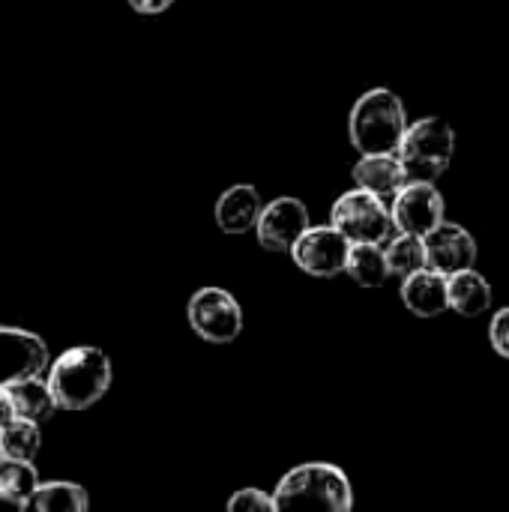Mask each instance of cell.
<instances>
[{
  "label": "cell",
  "mask_w": 509,
  "mask_h": 512,
  "mask_svg": "<svg viewBox=\"0 0 509 512\" xmlns=\"http://www.w3.org/2000/svg\"><path fill=\"white\" fill-rule=\"evenodd\" d=\"M42 447V435H39V426L36 423H27V420H9L3 429H0V456H9V459H21V462H33L36 453Z\"/></svg>",
  "instance_id": "21"
},
{
  "label": "cell",
  "mask_w": 509,
  "mask_h": 512,
  "mask_svg": "<svg viewBox=\"0 0 509 512\" xmlns=\"http://www.w3.org/2000/svg\"><path fill=\"white\" fill-rule=\"evenodd\" d=\"M423 246H426V267L444 276L477 264V240L471 237V231H465L456 222L447 219L438 222L429 234H423Z\"/></svg>",
  "instance_id": "11"
},
{
  "label": "cell",
  "mask_w": 509,
  "mask_h": 512,
  "mask_svg": "<svg viewBox=\"0 0 509 512\" xmlns=\"http://www.w3.org/2000/svg\"><path fill=\"white\" fill-rule=\"evenodd\" d=\"M9 390V402H12V411L18 420H27V423H48L57 411L54 405V396L48 390V384L42 378H27V381H18Z\"/></svg>",
  "instance_id": "16"
},
{
  "label": "cell",
  "mask_w": 509,
  "mask_h": 512,
  "mask_svg": "<svg viewBox=\"0 0 509 512\" xmlns=\"http://www.w3.org/2000/svg\"><path fill=\"white\" fill-rule=\"evenodd\" d=\"M261 195L255 186L249 183H237L231 189H225L216 201V225L225 234H246L255 228L258 213H261Z\"/></svg>",
  "instance_id": "14"
},
{
  "label": "cell",
  "mask_w": 509,
  "mask_h": 512,
  "mask_svg": "<svg viewBox=\"0 0 509 512\" xmlns=\"http://www.w3.org/2000/svg\"><path fill=\"white\" fill-rule=\"evenodd\" d=\"M348 249L351 243L333 225H318V228L309 225L291 246V258L303 273L318 279H333L345 273Z\"/></svg>",
  "instance_id": "7"
},
{
  "label": "cell",
  "mask_w": 509,
  "mask_h": 512,
  "mask_svg": "<svg viewBox=\"0 0 509 512\" xmlns=\"http://www.w3.org/2000/svg\"><path fill=\"white\" fill-rule=\"evenodd\" d=\"M456 132L441 117H423L405 126V135L396 147V156L408 174V180L435 183L453 162Z\"/></svg>",
  "instance_id": "4"
},
{
  "label": "cell",
  "mask_w": 509,
  "mask_h": 512,
  "mask_svg": "<svg viewBox=\"0 0 509 512\" xmlns=\"http://www.w3.org/2000/svg\"><path fill=\"white\" fill-rule=\"evenodd\" d=\"M489 342L495 348V354H501L504 360H509V306L495 312L492 324H489Z\"/></svg>",
  "instance_id": "23"
},
{
  "label": "cell",
  "mask_w": 509,
  "mask_h": 512,
  "mask_svg": "<svg viewBox=\"0 0 509 512\" xmlns=\"http://www.w3.org/2000/svg\"><path fill=\"white\" fill-rule=\"evenodd\" d=\"M330 225L348 240V243H378L384 246L396 228H393V216L390 207L384 204V198L366 192V189H351L345 195H339V201L330 210Z\"/></svg>",
  "instance_id": "5"
},
{
  "label": "cell",
  "mask_w": 509,
  "mask_h": 512,
  "mask_svg": "<svg viewBox=\"0 0 509 512\" xmlns=\"http://www.w3.org/2000/svg\"><path fill=\"white\" fill-rule=\"evenodd\" d=\"M393 228L402 234L423 237L429 234L438 222H444V195L438 192L435 183L426 180H408L396 195H393Z\"/></svg>",
  "instance_id": "8"
},
{
  "label": "cell",
  "mask_w": 509,
  "mask_h": 512,
  "mask_svg": "<svg viewBox=\"0 0 509 512\" xmlns=\"http://www.w3.org/2000/svg\"><path fill=\"white\" fill-rule=\"evenodd\" d=\"M48 369V345L18 327H0V387H12L27 378H42Z\"/></svg>",
  "instance_id": "9"
},
{
  "label": "cell",
  "mask_w": 509,
  "mask_h": 512,
  "mask_svg": "<svg viewBox=\"0 0 509 512\" xmlns=\"http://www.w3.org/2000/svg\"><path fill=\"white\" fill-rule=\"evenodd\" d=\"M309 228V210L300 198H276L261 207L255 234L267 252H291L297 237Z\"/></svg>",
  "instance_id": "10"
},
{
  "label": "cell",
  "mask_w": 509,
  "mask_h": 512,
  "mask_svg": "<svg viewBox=\"0 0 509 512\" xmlns=\"http://www.w3.org/2000/svg\"><path fill=\"white\" fill-rule=\"evenodd\" d=\"M36 486H39V474L33 462L0 456V507L24 510Z\"/></svg>",
  "instance_id": "17"
},
{
  "label": "cell",
  "mask_w": 509,
  "mask_h": 512,
  "mask_svg": "<svg viewBox=\"0 0 509 512\" xmlns=\"http://www.w3.org/2000/svg\"><path fill=\"white\" fill-rule=\"evenodd\" d=\"M9 420H15V411H12V402H9V390L0 387V429H3Z\"/></svg>",
  "instance_id": "25"
},
{
  "label": "cell",
  "mask_w": 509,
  "mask_h": 512,
  "mask_svg": "<svg viewBox=\"0 0 509 512\" xmlns=\"http://www.w3.org/2000/svg\"><path fill=\"white\" fill-rule=\"evenodd\" d=\"M447 300H450V309L459 312L462 318H480L492 306V285L483 273H477L474 267H465L447 276Z\"/></svg>",
  "instance_id": "15"
},
{
  "label": "cell",
  "mask_w": 509,
  "mask_h": 512,
  "mask_svg": "<svg viewBox=\"0 0 509 512\" xmlns=\"http://www.w3.org/2000/svg\"><path fill=\"white\" fill-rule=\"evenodd\" d=\"M174 0H129V6L138 12V15H159L165 9H171Z\"/></svg>",
  "instance_id": "24"
},
{
  "label": "cell",
  "mask_w": 509,
  "mask_h": 512,
  "mask_svg": "<svg viewBox=\"0 0 509 512\" xmlns=\"http://www.w3.org/2000/svg\"><path fill=\"white\" fill-rule=\"evenodd\" d=\"M408 126V114L402 99L387 90L375 87L363 93L348 117V135L357 153H396Z\"/></svg>",
  "instance_id": "3"
},
{
  "label": "cell",
  "mask_w": 509,
  "mask_h": 512,
  "mask_svg": "<svg viewBox=\"0 0 509 512\" xmlns=\"http://www.w3.org/2000/svg\"><path fill=\"white\" fill-rule=\"evenodd\" d=\"M45 384L60 411H84L108 393L111 360L93 345L69 348L45 369Z\"/></svg>",
  "instance_id": "1"
},
{
  "label": "cell",
  "mask_w": 509,
  "mask_h": 512,
  "mask_svg": "<svg viewBox=\"0 0 509 512\" xmlns=\"http://www.w3.org/2000/svg\"><path fill=\"white\" fill-rule=\"evenodd\" d=\"M231 512H276L273 495L261 492V489H240L231 501H228Z\"/></svg>",
  "instance_id": "22"
},
{
  "label": "cell",
  "mask_w": 509,
  "mask_h": 512,
  "mask_svg": "<svg viewBox=\"0 0 509 512\" xmlns=\"http://www.w3.org/2000/svg\"><path fill=\"white\" fill-rule=\"evenodd\" d=\"M273 504H276V512H348L354 507V489L342 468H336L330 462H306L279 480V486L273 492Z\"/></svg>",
  "instance_id": "2"
},
{
  "label": "cell",
  "mask_w": 509,
  "mask_h": 512,
  "mask_svg": "<svg viewBox=\"0 0 509 512\" xmlns=\"http://www.w3.org/2000/svg\"><path fill=\"white\" fill-rule=\"evenodd\" d=\"M345 273L360 285V288H381L390 279V267L384 258V249L378 243H351Z\"/></svg>",
  "instance_id": "18"
},
{
  "label": "cell",
  "mask_w": 509,
  "mask_h": 512,
  "mask_svg": "<svg viewBox=\"0 0 509 512\" xmlns=\"http://www.w3.org/2000/svg\"><path fill=\"white\" fill-rule=\"evenodd\" d=\"M90 507L87 492L78 483L54 480V483H39L27 501L24 510L36 512H84Z\"/></svg>",
  "instance_id": "19"
},
{
  "label": "cell",
  "mask_w": 509,
  "mask_h": 512,
  "mask_svg": "<svg viewBox=\"0 0 509 512\" xmlns=\"http://www.w3.org/2000/svg\"><path fill=\"white\" fill-rule=\"evenodd\" d=\"M384 258H387V267H390V276H411L414 270L426 267V246H423V237H414V234H396L387 240V249H384Z\"/></svg>",
  "instance_id": "20"
},
{
  "label": "cell",
  "mask_w": 509,
  "mask_h": 512,
  "mask_svg": "<svg viewBox=\"0 0 509 512\" xmlns=\"http://www.w3.org/2000/svg\"><path fill=\"white\" fill-rule=\"evenodd\" d=\"M351 174L360 189H366L378 198H393L408 183V174L396 153H366V156H360V162L354 165Z\"/></svg>",
  "instance_id": "13"
},
{
  "label": "cell",
  "mask_w": 509,
  "mask_h": 512,
  "mask_svg": "<svg viewBox=\"0 0 509 512\" xmlns=\"http://www.w3.org/2000/svg\"><path fill=\"white\" fill-rule=\"evenodd\" d=\"M402 303L417 315V318H438L450 309L447 300V276L432 270V267H420L411 276L402 279Z\"/></svg>",
  "instance_id": "12"
},
{
  "label": "cell",
  "mask_w": 509,
  "mask_h": 512,
  "mask_svg": "<svg viewBox=\"0 0 509 512\" xmlns=\"http://www.w3.org/2000/svg\"><path fill=\"white\" fill-rule=\"evenodd\" d=\"M189 327L210 345H228L243 333V309L225 288H201L189 300Z\"/></svg>",
  "instance_id": "6"
}]
</instances>
